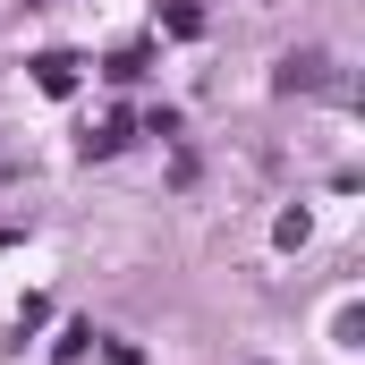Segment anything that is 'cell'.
Listing matches in <instances>:
<instances>
[{
	"label": "cell",
	"mask_w": 365,
	"mask_h": 365,
	"mask_svg": "<svg viewBox=\"0 0 365 365\" xmlns=\"http://www.w3.org/2000/svg\"><path fill=\"white\" fill-rule=\"evenodd\" d=\"M34 77H43V93H68V86H77V60L51 51V60H34Z\"/></svg>",
	"instance_id": "cell-1"
}]
</instances>
